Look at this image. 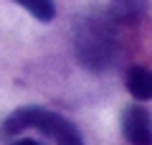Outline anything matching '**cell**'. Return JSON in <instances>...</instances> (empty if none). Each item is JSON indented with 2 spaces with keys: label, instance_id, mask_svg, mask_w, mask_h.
Returning <instances> with one entry per match:
<instances>
[{
  "label": "cell",
  "instance_id": "obj_7",
  "mask_svg": "<svg viewBox=\"0 0 152 145\" xmlns=\"http://www.w3.org/2000/svg\"><path fill=\"white\" fill-rule=\"evenodd\" d=\"M56 145H84V140H81V132H79V135H71V138H66V140H58Z\"/></svg>",
  "mask_w": 152,
  "mask_h": 145
},
{
  "label": "cell",
  "instance_id": "obj_4",
  "mask_svg": "<svg viewBox=\"0 0 152 145\" xmlns=\"http://www.w3.org/2000/svg\"><path fill=\"white\" fill-rule=\"evenodd\" d=\"M104 10L114 26H137L147 13V0H112Z\"/></svg>",
  "mask_w": 152,
  "mask_h": 145
},
{
  "label": "cell",
  "instance_id": "obj_6",
  "mask_svg": "<svg viewBox=\"0 0 152 145\" xmlns=\"http://www.w3.org/2000/svg\"><path fill=\"white\" fill-rule=\"evenodd\" d=\"M13 3H18L20 8H26V10L41 23H51L56 18V3L53 0H13Z\"/></svg>",
  "mask_w": 152,
  "mask_h": 145
},
{
  "label": "cell",
  "instance_id": "obj_1",
  "mask_svg": "<svg viewBox=\"0 0 152 145\" xmlns=\"http://www.w3.org/2000/svg\"><path fill=\"white\" fill-rule=\"evenodd\" d=\"M74 54L89 71H109L119 59L117 26L107 10H84L74 21Z\"/></svg>",
  "mask_w": 152,
  "mask_h": 145
},
{
  "label": "cell",
  "instance_id": "obj_3",
  "mask_svg": "<svg viewBox=\"0 0 152 145\" xmlns=\"http://www.w3.org/2000/svg\"><path fill=\"white\" fill-rule=\"evenodd\" d=\"M122 132H124L129 145H152L150 112L140 104H129L122 112Z\"/></svg>",
  "mask_w": 152,
  "mask_h": 145
},
{
  "label": "cell",
  "instance_id": "obj_8",
  "mask_svg": "<svg viewBox=\"0 0 152 145\" xmlns=\"http://www.w3.org/2000/svg\"><path fill=\"white\" fill-rule=\"evenodd\" d=\"M13 145H41V143H38V140H33V138H18Z\"/></svg>",
  "mask_w": 152,
  "mask_h": 145
},
{
  "label": "cell",
  "instance_id": "obj_5",
  "mask_svg": "<svg viewBox=\"0 0 152 145\" xmlns=\"http://www.w3.org/2000/svg\"><path fill=\"white\" fill-rule=\"evenodd\" d=\"M127 89L137 102H150L152 99V69L132 66L127 71Z\"/></svg>",
  "mask_w": 152,
  "mask_h": 145
},
{
  "label": "cell",
  "instance_id": "obj_2",
  "mask_svg": "<svg viewBox=\"0 0 152 145\" xmlns=\"http://www.w3.org/2000/svg\"><path fill=\"white\" fill-rule=\"evenodd\" d=\"M26 130H41L43 135H48L53 143L66 140L71 135H79V127L74 122L64 117V115L53 112V109L38 107V104H26L18 107L15 112H10L3 122V135H20Z\"/></svg>",
  "mask_w": 152,
  "mask_h": 145
}]
</instances>
